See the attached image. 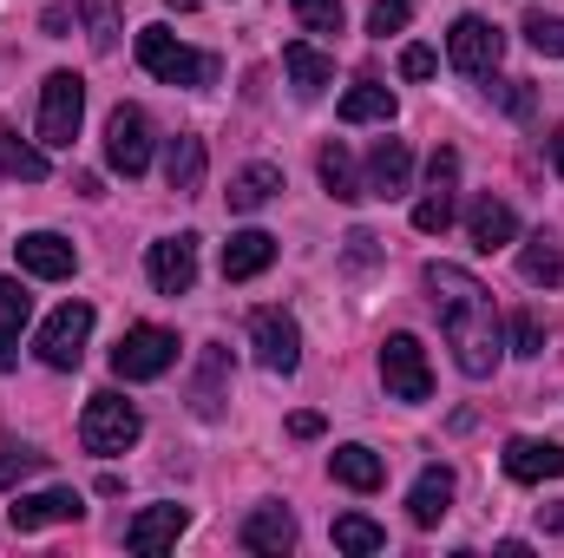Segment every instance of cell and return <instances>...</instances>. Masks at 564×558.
Segmentation results:
<instances>
[{
    "label": "cell",
    "instance_id": "6da1fadb",
    "mask_svg": "<svg viewBox=\"0 0 564 558\" xmlns=\"http://www.w3.org/2000/svg\"><path fill=\"white\" fill-rule=\"evenodd\" d=\"M421 282H426V296H433V309H440V335H446V348H453L459 375L486 382V375L499 368V355H506L492 289L473 277V270H459V264H426Z\"/></svg>",
    "mask_w": 564,
    "mask_h": 558
},
{
    "label": "cell",
    "instance_id": "7a4b0ae2",
    "mask_svg": "<svg viewBox=\"0 0 564 558\" xmlns=\"http://www.w3.org/2000/svg\"><path fill=\"white\" fill-rule=\"evenodd\" d=\"M139 66L151 79H164V86H210V79H217V60L197 53V46H184V40L164 33V26H144L139 33Z\"/></svg>",
    "mask_w": 564,
    "mask_h": 558
},
{
    "label": "cell",
    "instance_id": "3957f363",
    "mask_svg": "<svg viewBox=\"0 0 564 558\" xmlns=\"http://www.w3.org/2000/svg\"><path fill=\"white\" fill-rule=\"evenodd\" d=\"M139 433H144V415L126 401V395H93L86 401V415H79V440H86V453H126V447H139Z\"/></svg>",
    "mask_w": 564,
    "mask_h": 558
},
{
    "label": "cell",
    "instance_id": "277c9868",
    "mask_svg": "<svg viewBox=\"0 0 564 558\" xmlns=\"http://www.w3.org/2000/svg\"><path fill=\"white\" fill-rule=\"evenodd\" d=\"M171 362H177V335L158 329V322L126 329L119 348H112V375L119 382H158V375H171Z\"/></svg>",
    "mask_w": 564,
    "mask_h": 558
},
{
    "label": "cell",
    "instance_id": "5b68a950",
    "mask_svg": "<svg viewBox=\"0 0 564 558\" xmlns=\"http://www.w3.org/2000/svg\"><path fill=\"white\" fill-rule=\"evenodd\" d=\"M79 119H86V79L79 73H46V86H40V144L66 151L79 139Z\"/></svg>",
    "mask_w": 564,
    "mask_h": 558
},
{
    "label": "cell",
    "instance_id": "8992f818",
    "mask_svg": "<svg viewBox=\"0 0 564 558\" xmlns=\"http://www.w3.org/2000/svg\"><path fill=\"white\" fill-rule=\"evenodd\" d=\"M86 335H93V302H59L53 315H46V329H40V342H33V355L46 362V368H79V355H86Z\"/></svg>",
    "mask_w": 564,
    "mask_h": 558
},
{
    "label": "cell",
    "instance_id": "52a82bcc",
    "mask_svg": "<svg viewBox=\"0 0 564 558\" xmlns=\"http://www.w3.org/2000/svg\"><path fill=\"white\" fill-rule=\"evenodd\" d=\"M499 53H506V33H499L492 20H479V13H459V20H453V33H446V60H453L466 79H486V73L499 66Z\"/></svg>",
    "mask_w": 564,
    "mask_h": 558
},
{
    "label": "cell",
    "instance_id": "ba28073f",
    "mask_svg": "<svg viewBox=\"0 0 564 558\" xmlns=\"http://www.w3.org/2000/svg\"><path fill=\"white\" fill-rule=\"evenodd\" d=\"M381 382L394 401H426L433 395V368H426V348L414 335H388L381 342Z\"/></svg>",
    "mask_w": 564,
    "mask_h": 558
},
{
    "label": "cell",
    "instance_id": "9c48e42d",
    "mask_svg": "<svg viewBox=\"0 0 564 558\" xmlns=\"http://www.w3.org/2000/svg\"><path fill=\"white\" fill-rule=\"evenodd\" d=\"M250 342H257V362H263L270 375H295V362H302V329H295V315L257 309V315H250Z\"/></svg>",
    "mask_w": 564,
    "mask_h": 558
},
{
    "label": "cell",
    "instance_id": "30bf717a",
    "mask_svg": "<svg viewBox=\"0 0 564 558\" xmlns=\"http://www.w3.org/2000/svg\"><path fill=\"white\" fill-rule=\"evenodd\" d=\"M106 164L119 178H144V164H151V119H144L139 106L112 112V126H106Z\"/></svg>",
    "mask_w": 564,
    "mask_h": 558
},
{
    "label": "cell",
    "instance_id": "8fae6325",
    "mask_svg": "<svg viewBox=\"0 0 564 558\" xmlns=\"http://www.w3.org/2000/svg\"><path fill=\"white\" fill-rule=\"evenodd\" d=\"M144 270H151V289L158 296H191V282H197V237L191 230L158 237L151 257H144Z\"/></svg>",
    "mask_w": 564,
    "mask_h": 558
},
{
    "label": "cell",
    "instance_id": "7c38bea8",
    "mask_svg": "<svg viewBox=\"0 0 564 558\" xmlns=\"http://www.w3.org/2000/svg\"><path fill=\"white\" fill-rule=\"evenodd\" d=\"M79 513H86V500H79L73 486H46V493H13V506H7L13 533H40V526H73Z\"/></svg>",
    "mask_w": 564,
    "mask_h": 558
},
{
    "label": "cell",
    "instance_id": "4fadbf2b",
    "mask_svg": "<svg viewBox=\"0 0 564 558\" xmlns=\"http://www.w3.org/2000/svg\"><path fill=\"white\" fill-rule=\"evenodd\" d=\"M13 250H20V270L40 277V282H66L73 270H79V257H73V244H66L59 230H26Z\"/></svg>",
    "mask_w": 564,
    "mask_h": 558
},
{
    "label": "cell",
    "instance_id": "5bb4252c",
    "mask_svg": "<svg viewBox=\"0 0 564 558\" xmlns=\"http://www.w3.org/2000/svg\"><path fill=\"white\" fill-rule=\"evenodd\" d=\"M26 322H33V296H26V282H20V277H0V375H13Z\"/></svg>",
    "mask_w": 564,
    "mask_h": 558
},
{
    "label": "cell",
    "instance_id": "9a60e30c",
    "mask_svg": "<svg viewBox=\"0 0 564 558\" xmlns=\"http://www.w3.org/2000/svg\"><path fill=\"white\" fill-rule=\"evenodd\" d=\"M506 473H512L519 486L564 480V447L558 440H506Z\"/></svg>",
    "mask_w": 564,
    "mask_h": 558
},
{
    "label": "cell",
    "instance_id": "2e32d148",
    "mask_svg": "<svg viewBox=\"0 0 564 558\" xmlns=\"http://www.w3.org/2000/svg\"><path fill=\"white\" fill-rule=\"evenodd\" d=\"M408 178H414V151L401 139H381L368 151V197H401Z\"/></svg>",
    "mask_w": 564,
    "mask_h": 558
},
{
    "label": "cell",
    "instance_id": "e0dca14e",
    "mask_svg": "<svg viewBox=\"0 0 564 558\" xmlns=\"http://www.w3.org/2000/svg\"><path fill=\"white\" fill-rule=\"evenodd\" d=\"M184 526H191L184 506H144L139 519L126 526V546H132V552H164V546H177Z\"/></svg>",
    "mask_w": 564,
    "mask_h": 558
},
{
    "label": "cell",
    "instance_id": "ac0fdd59",
    "mask_svg": "<svg viewBox=\"0 0 564 558\" xmlns=\"http://www.w3.org/2000/svg\"><path fill=\"white\" fill-rule=\"evenodd\" d=\"M270 264H276V237H270V230H237V237L224 244V277L230 282L263 277Z\"/></svg>",
    "mask_w": 564,
    "mask_h": 558
},
{
    "label": "cell",
    "instance_id": "d6986e66",
    "mask_svg": "<svg viewBox=\"0 0 564 558\" xmlns=\"http://www.w3.org/2000/svg\"><path fill=\"white\" fill-rule=\"evenodd\" d=\"M243 552H270V558H282V552H295V519L282 513V506H257L250 519H243Z\"/></svg>",
    "mask_w": 564,
    "mask_h": 558
},
{
    "label": "cell",
    "instance_id": "ffe728a7",
    "mask_svg": "<svg viewBox=\"0 0 564 558\" xmlns=\"http://www.w3.org/2000/svg\"><path fill=\"white\" fill-rule=\"evenodd\" d=\"M282 66H289V79H295L302 99H322L328 79H335V60H328L322 46H308V40H289V46H282Z\"/></svg>",
    "mask_w": 564,
    "mask_h": 558
},
{
    "label": "cell",
    "instance_id": "44dd1931",
    "mask_svg": "<svg viewBox=\"0 0 564 558\" xmlns=\"http://www.w3.org/2000/svg\"><path fill=\"white\" fill-rule=\"evenodd\" d=\"M453 513V473L446 466H426L421 480H414V493H408V519L414 526H440Z\"/></svg>",
    "mask_w": 564,
    "mask_h": 558
},
{
    "label": "cell",
    "instance_id": "7402d4cb",
    "mask_svg": "<svg viewBox=\"0 0 564 558\" xmlns=\"http://www.w3.org/2000/svg\"><path fill=\"white\" fill-rule=\"evenodd\" d=\"M466 230H473V244H479V250H506V244L519 237V217H512V204L479 197V204L466 211Z\"/></svg>",
    "mask_w": 564,
    "mask_h": 558
},
{
    "label": "cell",
    "instance_id": "603a6c76",
    "mask_svg": "<svg viewBox=\"0 0 564 558\" xmlns=\"http://www.w3.org/2000/svg\"><path fill=\"white\" fill-rule=\"evenodd\" d=\"M164 184L177 191V197H191V191H204V139H171L164 144Z\"/></svg>",
    "mask_w": 564,
    "mask_h": 558
},
{
    "label": "cell",
    "instance_id": "cb8c5ba5",
    "mask_svg": "<svg viewBox=\"0 0 564 558\" xmlns=\"http://www.w3.org/2000/svg\"><path fill=\"white\" fill-rule=\"evenodd\" d=\"M315 171H322V184H328V197H335V204H361V197H368V184L355 178V158H348V144H322Z\"/></svg>",
    "mask_w": 564,
    "mask_h": 558
},
{
    "label": "cell",
    "instance_id": "d4e9b609",
    "mask_svg": "<svg viewBox=\"0 0 564 558\" xmlns=\"http://www.w3.org/2000/svg\"><path fill=\"white\" fill-rule=\"evenodd\" d=\"M328 473H335L341 486H355V493H375V486L388 480L381 453H368V447H335V453H328Z\"/></svg>",
    "mask_w": 564,
    "mask_h": 558
},
{
    "label": "cell",
    "instance_id": "484cf974",
    "mask_svg": "<svg viewBox=\"0 0 564 558\" xmlns=\"http://www.w3.org/2000/svg\"><path fill=\"white\" fill-rule=\"evenodd\" d=\"M224 382H230V355H224V348H204V375H197V388H191V415L197 420L224 415Z\"/></svg>",
    "mask_w": 564,
    "mask_h": 558
},
{
    "label": "cell",
    "instance_id": "4316f807",
    "mask_svg": "<svg viewBox=\"0 0 564 558\" xmlns=\"http://www.w3.org/2000/svg\"><path fill=\"white\" fill-rule=\"evenodd\" d=\"M276 191H282V171H276V164H243V171L230 178V211H263Z\"/></svg>",
    "mask_w": 564,
    "mask_h": 558
},
{
    "label": "cell",
    "instance_id": "83f0119b",
    "mask_svg": "<svg viewBox=\"0 0 564 558\" xmlns=\"http://www.w3.org/2000/svg\"><path fill=\"white\" fill-rule=\"evenodd\" d=\"M341 119H348V126H388V119H394V93H388L381 79H361V86L341 99Z\"/></svg>",
    "mask_w": 564,
    "mask_h": 558
},
{
    "label": "cell",
    "instance_id": "f1b7e54d",
    "mask_svg": "<svg viewBox=\"0 0 564 558\" xmlns=\"http://www.w3.org/2000/svg\"><path fill=\"white\" fill-rule=\"evenodd\" d=\"M519 277L539 282V289H558L564 282V250L552 244V237H532V244L519 250Z\"/></svg>",
    "mask_w": 564,
    "mask_h": 558
},
{
    "label": "cell",
    "instance_id": "f546056e",
    "mask_svg": "<svg viewBox=\"0 0 564 558\" xmlns=\"http://www.w3.org/2000/svg\"><path fill=\"white\" fill-rule=\"evenodd\" d=\"M381 546H388V533H381L368 513H341V519H335V552L368 558V552H381Z\"/></svg>",
    "mask_w": 564,
    "mask_h": 558
},
{
    "label": "cell",
    "instance_id": "4dcf8cb0",
    "mask_svg": "<svg viewBox=\"0 0 564 558\" xmlns=\"http://www.w3.org/2000/svg\"><path fill=\"white\" fill-rule=\"evenodd\" d=\"M0 171H7V178H26V184H40V178H46V151L20 144V132H13V126H0Z\"/></svg>",
    "mask_w": 564,
    "mask_h": 558
},
{
    "label": "cell",
    "instance_id": "1f68e13d",
    "mask_svg": "<svg viewBox=\"0 0 564 558\" xmlns=\"http://www.w3.org/2000/svg\"><path fill=\"white\" fill-rule=\"evenodd\" d=\"M79 20H86L93 53H112L119 46V0H79Z\"/></svg>",
    "mask_w": 564,
    "mask_h": 558
},
{
    "label": "cell",
    "instance_id": "d6a6232c",
    "mask_svg": "<svg viewBox=\"0 0 564 558\" xmlns=\"http://www.w3.org/2000/svg\"><path fill=\"white\" fill-rule=\"evenodd\" d=\"M525 40H532L545 60H564V13H532V20H525Z\"/></svg>",
    "mask_w": 564,
    "mask_h": 558
},
{
    "label": "cell",
    "instance_id": "836d02e7",
    "mask_svg": "<svg viewBox=\"0 0 564 558\" xmlns=\"http://www.w3.org/2000/svg\"><path fill=\"white\" fill-rule=\"evenodd\" d=\"M308 33H341V0H289Z\"/></svg>",
    "mask_w": 564,
    "mask_h": 558
},
{
    "label": "cell",
    "instance_id": "e575fe53",
    "mask_svg": "<svg viewBox=\"0 0 564 558\" xmlns=\"http://www.w3.org/2000/svg\"><path fill=\"white\" fill-rule=\"evenodd\" d=\"M446 224H453V191H433V197H421V204H414V230L440 237Z\"/></svg>",
    "mask_w": 564,
    "mask_h": 558
},
{
    "label": "cell",
    "instance_id": "d590c367",
    "mask_svg": "<svg viewBox=\"0 0 564 558\" xmlns=\"http://www.w3.org/2000/svg\"><path fill=\"white\" fill-rule=\"evenodd\" d=\"M26 473H46V453H33V447H7V453H0V486H20Z\"/></svg>",
    "mask_w": 564,
    "mask_h": 558
},
{
    "label": "cell",
    "instance_id": "8d00e7d4",
    "mask_svg": "<svg viewBox=\"0 0 564 558\" xmlns=\"http://www.w3.org/2000/svg\"><path fill=\"white\" fill-rule=\"evenodd\" d=\"M414 20V0H375V13H368V33L375 40H388V33H401Z\"/></svg>",
    "mask_w": 564,
    "mask_h": 558
},
{
    "label": "cell",
    "instance_id": "74e56055",
    "mask_svg": "<svg viewBox=\"0 0 564 558\" xmlns=\"http://www.w3.org/2000/svg\"><path fill=\"white\" fill-rule=\"evenodd\" d=\"M512 348H519V355H545V329H539V315H532V309H519V315H512Z\"/></svg>",
    "mask_w": 564,
    "mask_h": 558
},
{
    "label": "cell",
    "instance_id": "f35d334b",
    "mask_svg": "<svg viewBox=\"0 0 564 558\" xmlns=\"http://www.w3.org/2000/svg\"><path fill=\"white\" fill-rule=\"evenodd\" d=\"M341 257H348V270H368V264L381 257V237H375V230H348V250H341Z\"/></svg>",
    "mask_w": 564,
    "mask_h": 558
},
{
    "label": "cell",
    "instance_id": "ab89813d",
    "mask_svg": "<svg viewBox=\"0 0 564 558\" xmlns=\"http://www.w3.org/2000/svg\"><path fill=\"white\" fill-rule=\"evenodd\" d=\"M433 66H440V60H433L426 46H408V53H401V73H408V79H426Z\"/></svg>",
    "mask_w": 564,
    "mask_h": 558
},
{
    "label": "cell",
    "instance_id": "60d3db41",
    "mask_svg": "<svg viewBox=\"0 0 564 558\" xmlns=\"http://www.w3.org/2000/svg\"><path fill=\"white\" fill-rule=\"evenodd\" d=\"M289 433H295V440H315V433H322V415H289Z\"/></svg>",
    "mask_w": 564,
    "mask_h": 558
},
{
    "label": "cell",
    "instance_id": "b9f144b4",
    "mask_svg": "<svg viewBox=\"0 0 564 558\" xmlns=\"http://www.w3.org/2000/svg\"><path fill=\"white\" fill-rule=\"evenodd\" d=\"M40 26H46V33H66V26H73V13H66V7H46V20H40Z\"/></svg>",
    "mask_w": 564,
    "mask_h": 558
},
{
    "label": "cell",
    "instance_id": "7bdbcfd3",
    "mask_svg": "<svg viewBox=\"0 0 564 558\" xmlns=\"http://www.w3.org/2000/svg\"><path fill=\"white\" fill-rule=\"evenodd\" d=\"M539 519H545L552 533H564V506H539Z\"/></svg>",
    "mask_w": 564,
    "mask_h": 558
},
{
    "label": "cell",
    "instance_id": "ee69618b",
    "mask_svg": "<svg viewBox=\"0 0 564 558\" xmlns=\"http://www.w3.org/2000/svg\"><path fill=\"white\" fill-rule=\"evenodd\" d=\"M552 164H558V178H564V126L552 132Z\"/></svg>",
    "mask_w": 564,
    "mask_h": 558
},
{
    "label": "cell",
    "instance_id": "f6af8a7d",
    "mask_svg": "<svg viewBox=\"0 0 564 558\" xmlns=\"http://www.w3.org/2000/svg\"><path fill=\"white\" fill-rule=\"evenodd\" d=\"M171 7H177V13H191V7H197V0H171Z\"/></svg>",
    "mask_w": 564,
    "mask_h": 558
}]
</instances>
